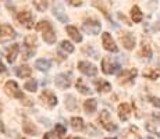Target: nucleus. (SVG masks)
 <instances>
[{
	"label": "nucleus",
	"instance_id": "obj_1",
	"mask_svg": "<svg viewBox=\"0 0 160 139\" xmlns=\"http://www.w3.org/2000/svg\"><path fill=\"white\" fill-rule=\"evenodd\" d=\"M82 31L88 35H98L102 31V22L96 18H88L82 22Z\"/></svg>",
	"mask_w": 160,
	"mask_h": 139
},
{
	"label": "nucleus",
	"instance_id": "obj_2",
	"mask_svg": "<svg viewBox=\"0 0 160 139\" xmlns=\"http://www.w3.org/2000/svg\"><path fill=\"white\" fill-rule=\"evenodd\" d=\"M39 100H41L48 109H54L58 103V99L56 96V93H54L53 91H50V89L42 91V93L39 95Z\"/></svg>",
	"mask_w": 160,
	"mask_h": 139
},
{
	"label": "nucleus",
	"instance_id": "obj_3",
	"mask_svg": "<svg viewBox=\"0 0 160 139\" xmlns=\"http://www.w3.org/2000/svg\"><path fill=\"white\" fill-rule=\"evenodd\" d=\"M17 21H18V24H21L27 29H31V28H33V25H35V17L28 10L20 11L17 14Z\"/></svg>",
	"mask_w": 160,
	"mask_h": 139
},
{
	"label": "nucleus",
	"instance_id": "obj_4",
	"mask_svg": "<svg viewBox=\"0 0 160 139\" xmlns=\"http://www.w3.org/2000/svg\"><path fill=\"white\" fill-rule=\"evenodd\" d=\"M4 92L11 97L15 99H24V93L20 91V85L14 81V79H10L4 83Z\"/></svg>",
	"mask_w": 160,
	"mask_h": 139
},
{
	"label": "nucleus",
	"instance_id": "obj_5",
	"mask_svg": "<svg viewBox=\"0 0 160 139\" xmlns=\"http://www.w3.org/2000/svg\"><path fill=\"white\" fill-rule=\"evenodd\" d=\"M14 38H17V32L14 28L8 24H0V42L4 43L13 41Z\"/></svg>",
	"mask_w": 160,
	"mask_h": 139
},
{
	"label": "nucleus",
	"instance_id": "obj_6",
	"mask_svg": "<svg viewBox=\"0 0 160 139\" xmlns=\"http://www.w3.org/2000/svg\"><path fill=\"white\" fill-rule=\"evenodd\" d=\"M77 68L81 74H84V75L87 77H95L98 74V67L95 66L93 63H91V61H87V60H81L78 63V66H77Z\"/></svg>",
	"mask_w": 160,
	"mask_h": 139
},
{
	"label": "nucleus",
	"instance_id": "obj_7",
	"mask_svg": "<svg viewBox=\"0 0 160 139\" xmlns=\"http://www.w3.org/2000/svg\"><path fill=\"white\" fill-rule=\"evenodd\" d=\"M121 70V66L118 63H114L113 60H110L109 57H104L102 60V71L106 75H113V74L118 72Z\"/></svg>",
	"mask_w": 160,
	"mask_h": 139
},
{
	"label": "nucleus",
	"instance_id": "obj_8",
	"mask_svg": "<svg viewBox=\"0 0 160 139\" xmlns=\"http://www.w3.org/2000/svg\"><path fill=\"white\" fill-rule=\"evenodd\" d=\"M102 46L104 50L110 52V53H118V46L116 45L114 39L109 32L102 33Z\"/></svg>",
	"mask_w": 160,
	"mask_h": 139
},
{
	"label": "nucleus",
	"instance_id": "obj_9",
	"mask_svg": "<svg viewBox=\"0 0 160 139\" xmlns=\"http://www.w3.org/2000/svg\"><path fill=\"white\" fill-rule=\"evenodd\" d=\"M54 83L61 91H67V89L71 88V79H70V75H67V74H57L54 77Z\"/></svg>",
	"mask_w": 160,
	"mask_h": 139
},
{
	"label": "nucleus",
	"instance_id": "obj_10",
	"mask_svg": "<svg viewBox=\"0 0 160 139\" xmlns=\"http://www.w3.org/2000/svg\"><path fill=\"white\" fill-rule=\"evenodd\" d=\"M137 75H138L137 68H132V70H127V71H121V72L118 74V77H117V79H118V82L122 85V83L131 82Z\"/></svg>",
	"mask_w": 160,
	"mask_h": 139
},
{
	"label": "nucleus",
	"instance_id": "obj_11",
	"mask_svg": "<svg viewBox=\"0 0 160 139\" xmlns=\"http://www.w3.org/2000/svg\"><path fill=\"white\" fill-rule=\"evenodd\" d=\"M66 31H67V33H68V36L75 43H81L82 41H84V38H82V33L79 32V29L75 25H71V24H68V25L66 27Z\"/></svg>",
	"mask_w": 160,
	"mask_h": 139
},
{
	"label": "nucleus",
	"instance_id": "obj_12",
	"mask_svg": "<svg viewBox=\"0 0 160 139\" xmlns=\"http://www.w3.org/2000/svg\"><path fill=\"white\" fill-rule=\"evenodd\" d=\"M121 43L127 50H132L135 47V45H137V41H135V36L131 32H125L121 36Z\"/></svg>",
	"mask_w": 160,
	"mask_h": 139
},
{
	"label": "nucleus",
	"instance_id": "obj_13",
	"mask_svg": "<svg viewBox=\"0 0 160 139\" xmlns=\"http://www.w3.org/2000/svg\"><path fill=\"white\" fill-rule=\"evenodd\" d=\"M52 13H53V15L57 18L60 22H68L70 18L67 17V14L64 13V7L61 4H54L53 6V10H52Z\"/></svg>",
	"mask_w": 160,
	"mask_h": 139
},
{
	"label": "nucleus",
	"instance_id": "obj_14",
	"mask_svg": "<svg viewBox=\"0 0 160 139\" xmlns=\"http://www.w3.org/2000/svg\"><path fill=\"white\" fill-rule=\"evenodd\" d=\"M22 131H24V134L31 135V137H35V135L39 134L38 127L33 124L31 120H24L22 121Z\"/></svg>",
	"mask_w": 160,
	"mask_h": 139
},
{
	"label": "nucleus",
	"instance_id": "obj_15",
	"mask_svg": "<svg viewBox=\"0 0 160 139\" xmlns=\"http://www.w3.org/2000/svg\"><path fill=\"white\" fill-rule=\"evenodd\" d=\"M20 50H21V47L18 43H14V45H11L10 47H8V52H7V54H6L8 64H13L14 61L17 60L18 54H20Z\"/></svg>",
	"mask_w": 160,
	"mask_h": 139
},
{
	"label": "nucleus",
	"instance_id": "obj_16",
	"mask_svg": "<svg viewBox=\"0 0 160 139\" xmlns=\"http://www.w3.org/2000/svg\"><path fill=\"white\" fill-rule=\"evenodd\" d=\"M31 74H32V68H31L28 64H22V66L15 68V75H17V78H20V79L29 78Z\"/></svg>",
	"mask_w": 160,
	"mask_h": 139
},
{
	"label": "nucleus",
	"instance_id": "obj_17",
	"mask_svg": "<svg viewBox=\"0 0 160 139\" xmlns=\"http://www.w3.org/2000/svg\"><path fill=\"white\" fill-rule=\"evenodd\" d=\"M95 88H96L98 92L100 93H109L112 91V83L104 81V79H95Z\"/></svg>",
	"mask_w": 160,
	"mask_h": 139
},
{
	"label": "nucleus",
	"instance_id": "obj_18",
	"mask_svg": "<svg viewBox=\"0 0 160 139\" xmlns=\"http://www.w3.org/2000/svg\"><path fill=\"white\" fill-rule=\"evenodd\" d=\"M96 109H98V100L95 97L87 99V100L84 102V111L88 116H92V114L96 111Z\"/></svg>",
	"mask_w": 160,
	"mask_h": 139
},
{
	"label": "nucleus",
	"instance_id": "obj_19",
	"mask_svg": "<svg viewBox=\"0 0 160 139\" xmlns=\"http://www.w3.org/2000/svg\"><path fill=\"white\" fill-rule=\"evenodd\" d=\"M70 125H71V128L74 129V131H84L85 128V121L82 117L79 116H74L70 118Z\"/></svg>",
	"mask_w": 160,
	"mask_h": 139
},
{
	"label": "nucleus",
	"instance_id": "obj_20",
	"mask_svg": "<svg viewBox=\"0 0 160 139\" xmlns=\"http://www.w3.org/2000/svg\"><path fill=\"white\" fill-rule=\"evenodd\" d=\"M131 104L128 103H121L118 106V117L121 121H127L128 120V116L131 114Z\"/></svg>",
	"mask_w": 160,
	"mask_h": 139
},
{
	"label": "nucleus",
	"instance_id": "obj_21",
	"mask_svg": "<svg viewBox=\"0 0 160 139\" xmlns=\"http://www.w3.org/2000/svg\"><path fill=\"white\" fill-rule=\"evenodd\" d=\"M35 68L42 71V72H48L52 68V61L48 60V58H38L35 61Z\"/></svg>",
	"mask_w": 160,
	"mask_h": 139
},
{
	"label": "nucleus",
	"instance_id": "obj_22",
	"mask_svg": "<svg viewBox=\"0 0 160 139\" xmlns=\"http://www.w3.org/2000/svg\"><path fill=\"white\" fill-rule=\"evenodd\" d=\"M75 89L81 95H92V89L84 82V79H82V78L75 79Z\"/></svg>",
	"mask_w": 160,
	"mask_h": 139
},
{
	"label": "nucleus",
	"instance_id": "obj_23",
	"mask_svg": "<svg viewBox=\"0 0 160 139\" xmlns=\"http://www.w3.org/2000/svg\"><path fill=\"white\" fill-rule=\"evenodd\" d=\"M64 106H66V109L68 111H75L78 109L75 96L74 95H66V97H64Z\"/></svg>",
	"mask_w": 160,
	"mask_h": 139
},
{
	"label": "nucleus",
	"instance_id": "obj_24",
	"mask_svg": "<svg viewBox=\"0 0 160 139\" xmlns=\"http://www.w3.org/2000/svg\"><path fill=\"white\" fill-rule=\"evenodd\" d=\"M42 39H43L45 43H48V45H54L56 43V32H54V29L52 28V29H48L46 32L42 33Z\"/></svg>",
	"mask_w": 160,
	"mask_h": 139
},
{
	"label": "nucleus",
	"instance_id": "obj_25",
	"mask_svg": "<svg viewBox=\"0 0 160 139\" xmlns=\"http://www.w3.org/2000/svg\"><path fill=\"white\" fill-rule=\"evenodd\" d=\"M142 18H143V13H142V10L139 8V6H132V8H131V20L134 21L135 24H139L141 21H142Z\"/></svg>",
	"mask_w": 160,
	"mask_h": 139
},
{
	"label": "nucleus",
	"instance_id": "obj_26",
	"mask_svg": "<svg viewBox=\"0 0 160 139\" xmlns=\"http://www.w3.org/2000/svg\"><path fill=\"white\" fill-rule=\"evenodd\" d=\"M99 122L102 124L103 128H106L109 124H112V116H110V113L107 110H102L99 114Z\"/></svg>",
	"mask_w": 160,
	"mask_h": 139
},
{
	"label": "nucleus",
	"instance_id": "obj_27",
	"mask_svg": "<svg viewBox=\"0 0 160 139\" xmlns=\"http://www.w3.org/2000/svg\"><path fill=\"white\" fill-rule=\"evenodd\" d=\"M58 50L66 52V54H71V53H74L75 47H74V45L70 41H61L60 45H58Z\"/></svg>",
	"mask_w": 160,
	"mask_h": 139
},
{
	"label": "nucleus",
	"instance_id": "obj_28",
	"mask_svg": "<svg viewBox=\"0 0 160 139\" xmlns=\"http://www.w3.org/2000/svg\"><path fill=\"white\" fill-rule=\"evenodd\" d=\"M52 28H53V27H52V22H50V21H48V20L39 21V22L35 25V29L38 31V32H42V33L46 32L48 29H52Z\"/></svg>",
	"mask_w": 160,
	"mask_h": 139
},
{
	"label": "nucleus",
	"instance_id": "obj_29",
	"mask_svg": "<svg viewBox=\"0 0 160 139\" xmlns=\"http://www.w3.org/2000/svg\"><path fill=\"white\" fill-rule=\"evenodd\" d=\"M38 86H39V83H38L36 79H28V81L24 83V89H25V91H28V92H31V93L38 92Z\"/></svg>",
	"mask_w": 160,
	"mask_h": 139
},
{
	"label": "nucleus",
	"instance_id": "obj_30",
	"mask_svg": "<svg viewBox=\"0 0 160 139\" xmlns=\"http://www.w3.org/2000/svg\"><path fill=\"white\" fill-rule=\"evenodd\" d=\"M25 47H28V49H36V46H38V36L36 35H28L25 38Z\"/></svg>",
	"mask_w": 160,
	"mask_h": 139
},
{
	"label": "nucleus",
	"instance_id": "obj_31",
	"mask_svg": "<svg viewBox=\"0 0 160 139\" xmlns=\"http://www.w3.org/2000/svg\"><path fill=\"white\" fill-rule=\"evenodd\" d=\"M54 134H56L58 138H64V135L67 134L66 124H60V122H57V124L54 125Z\"/></svg>",
	"mask_w": 160,
	"mask_h": 139
},
{
	"label": "nucleus",
	"instance_id": "obj_32",
	"mask_svg": "<svg viewBox=\"0 0 160 139\" xmlns=\"http://www.w3.org/2000/svg\"><path fill=\"white\" fill-rule=\"evenodd\" d=\"M32 4L35 6V8L38 11H41V13H43V11L48 10V7H49V2H39V0H33L32 2Z\"/></svg>",
	"mask_w": 160,
	"mask_h": 139
},
{
	"label": "nucleus",
	"instance_id": "obj_33",
	"mask_svg": "<svg viewBox=\"0 0 160 139\" xmlns=\"http://www.w3.org/2000/svg\"><path fill=\"white\" fill-rule=\"evenodd\" d=\"M152 49H150V46H148V45H143L142 47H141V52H139V56L141 57H145V58H152Z\"/></svg>",
	"mask_w": 160,
	"mask_h": 139
},
{
	"label": "nucleus",
	"instance_id": "obj_34",
	"mask_svg": "<svg viewBox=\"0 0 160 139\" xmlns=\"http://www.w3.org/2000/svg\"><path fill=\"white\" fill-rule=\"evenodd\" d=\"M87 134L92 135V137H102V132H100L98 128H95L93 125H91V124L87 125Z\"/></svg>",
	"mask_w": 160,
	"mask_h": 139
},
{
	"label": "nucleus",
	"instance_id": "obj_35",
	"mask_svg": "<svg viewBox=\"0 0 160 139\" xmlns=\"http://www.w3.org/2000/svg\"><path fill=\"white\" fill-rule=\"evenodd\" d=\"M36 54V50L35 49H28V47H25V50H22V58L24 60H29V58H32L33 56Z\"/></svg>",
	"mask_w": 160,
	"mask_h": 139
},
{
	"label": "nucleus",
	"instance_id": "obj_36",
	"mask_svg": "<svg viewBox=\"0 0 160 139\" xmlns=\"http://www.w3.org/2000/svg\"><path fill=\"white\" fill-rule=\"evenodd\" d=\"M92 50H95V49H93V46H91V45L82 47V53H87V54L93 56V57H98V52H92Z\"/></svg>",
	"mask_w": 160,
	"mask_h": 139
},
{
	"label": "nucleus",
	"instance_id": "obj_37",
	"mask_svg": "<svg viewBox=\"0 0 160 139\" xmlns=\"http://www.w3.org/2000/svg\"><path fill=\"white\" fill-rule=\"evenodd\" d=\"M149 102L153 104L155 107L160 109V97H155V96H149Z\"/></svg>",
	"mask_w": 160,
	"mask_h": 139
},
{
	"label": "nucleus",
	"instance_id": "obj_38",
	"mask_svg": "<svg viewBox=\"0 0 160 139\" xmlns=\"http://www.w3.org/2000/svg\"><path fill=\"white\" fill-rule=\"evenodd\" d=\"M43 139H56V134H54L53 131H48L43 135Z\"/></svg>",
	"mask_w": 160,
	"mask_h": 139
},
{
	"label": "nucleus",
	"instance_id": "obj_39",
	"mask_svg": "<svg viewBox=\"0 0 160 139\" xmlns=\"http://www.w3.org/2000/svg\"><path fill=\"white\" fill-rule=\"evenodd\" d=\"M68 4L74 6V7H79V6H82V4H84V2H81V0H77V2H74V0H70V2H68Z\"/></svg>",
	"mask_w": 160,
	"mask_h": 139
},
{
	"label": "nucleus",
	"instance_id": "obj_40",
	"mask_svg": "<svg viewBox=\"0 0 160 139\" xmlns=\"http://www.w3.org/2000/svg\"><path fill=\"white\" fill-rule=\"evenodd\" d=\"M7 72V67H6V64L3 63L2 60H0V74H6Z\"/></svg>",
	"mask_w": 160,
	"mask_h": 139
},
{
	"label": "nucleus",
	"instance_id": "obj_41",
	"mask_svg": "<svg viewBox=\"0 0 160 139\" xmlns=\"http://www.w3.org/2000/svg\"><path fill=\"white\" fill-rule=\"evenodd\" d=\"M146 129H148L149 132H156V128H155V127H153L152 124H150V122H148V124H146Z\"/></svg>",
	"mask_w": 160,
	"mask_h": 139
},
{
	"label": "nucleus",
	"instance_id": "obj_42",
	"mask_svg": "<svg viewBox=\"0 0 160 139\" xmlns=\"http://www.w3.org/2000/svg\"><path fill=\"white\" fill-rule=\"evenodd\" d=\"M0 134H6V127H4V122L0 120Z\"/></svg>",
	"mask_w": 160,
	"mask_h": 139
},
{
	"label": "nucleus",
	"instance_id": "obj_43",
	"mask_svg": "<svg viewBox=\"0 0 160 139\" xmlns=\"http://www.w3.org/2000/svg\"><path fill=\"white\" fill-rule=\"evenodd\" d=\"M118 18H120V20H121V21H124V22L130 24V21H128V20H127V18H125V15H124V14H122V13H118Z\"/></svg>",
	"mask_w": 160,
	"mask_h": 139
},
{
	"label": "nucleus",
	"instance_id": "obj_44",
	"mask_svg": "<svg viewBox=\"0 0 160 139\" xmlns=\"http://www.w3.org/2000/svg\"><path fill=\"white\" fill-rule=\"evenodd\" d=\"M67 139H81V138H78V137H68Z\"/></svg>",
	"mask_w": 160,
	"mask_h": 139
},
{
	"label": "nucleus",
	"instance_id": "obj_45",
	"mask_svg": "<svg viewBox=\"0 0 160 139\" xmlns=\"http://www.w3.org/2000/svg\"><path fill=\"white\" fill-rule=\"evenodd\" d=\"M3 111V106H2V102H0V113Z\"/></svg>",
	"mask_w": 160,
	"mask_h": 139
},
{
	"label": "nucleus",
	"instance_id": "obj_46",
	"mask_svg": "<svg viewBox=\"0 0 160 139\" xmlns=\"http://www.w3.org/2000/svg\"><path fill=\"white\" fill-rule=\"evenodd\" d=\"M142 139H155V138H152V137H146V138H142Z\"/></svg>",
	"mask_w": 160,
	"mask_h": 139
},
{
	"label": "nucleus",
	"instance_id": "obj_47",
	"mask_svg": "<svg viewBox=\"0 0 160 139\" xmlns=\"http://www.w3.org/2000/svg\"><path fill=\"white\" fill-rule=\"evenodd\" d=\"M106 139H116V138H106Z\"/></svg>",
	"mask_w": 160,
	"mask_h": 139
}]
</instances>
